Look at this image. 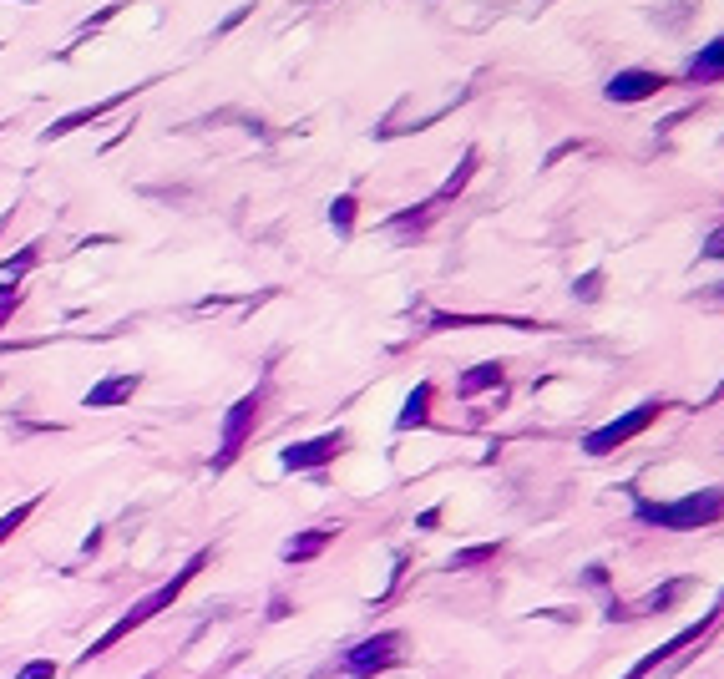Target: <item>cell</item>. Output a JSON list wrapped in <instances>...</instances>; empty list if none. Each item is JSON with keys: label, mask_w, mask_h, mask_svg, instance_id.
Returning <instances> with one entry per match:
<instances>
[{"label": "cell", "mask_w": 724, "mask_h": 679, "mask_svg": "<svg viewBox=\"0 0 724 679\" xmlns=\"http://www.w3.org/2000/svg\"><path fill=\"white\" fill-rule=\"evenodd\" d=\"M502 553V543H481V548H466V553H456L451 563H446V573H466V568H481V563H492Z\"/></svg>", "instance_id": "19"}, {"label": "cell", "mask_w": 724, "mask_h": 679, "mask_svg": "<svg viewBox=\"0 0 724 679\" xmlns=\"http://www.w3.org/2000/svg\"><path fill=\"white\" fill-rule=\"evenodd\" d=\"M704 259H724V223H719V229H709V239H704Z\"/></svg>", "instance_id": "21"}, {"label": "cell", "mask_w": 724, "mask_h": 679, "mask_svg": "<svg viewBox=\"0 0 724 679\" xmlns=\"http://www.w3.org/2000/svg\"><path fill=\"white\" fill-rule=\"evenodd\" d=\"M709 624H714V619H699V624H689V629H679V634H674V639H669V644H659V649H654V654H649V659H643V664H633V669H628V674H623V679H643V674H649V669H654V664H664V659H669V654H679V649H689V644H699V634H704V629H709Z\"/></svg>", "instance_id": "11"}, {"label": "cell", "mask_w": 724, "mask_h": 679, "mask_svg": "<svg viewBox=\"0 0 724 679\" xmlns=\"http://www.w3.org/2000/svg\"><path fill=\"white\" fill-rule=\"evenodd\" d=\"M633 517L643 527H664V533H699V527H714L724 522V487H704V492H689L679 502H649L638 497L633 502Z\"/></svg>", "instance_id": "2"}, {"label": "cell", "mask_w": 724, "mask_h": 679, "mask_svg": "<svg viewBox=\"0 0 724 679\" xmlns=\"http://www.w3.org/2000/svg\"><path fill=\"white\" fill-rule=\"evenodd\" d=\"M355 208H360V198H355V193H340V198L330 203V223H335V234H340V239H350V234H355Z\"/></svg>", "instance_id": "18"}, {"label": "cell", "mask_w": 724, "mask_h": 679, "mask_svg": "<svg viewBox=\"0 0 724 679\" xmlns=\"http://www.w3.org/2000/svg\"><path fill=\"white\" fill-rule=\"evenodd\" d=\"M507 381V365L502 360H481V365H471L461 381H456V391L461 396H476V391H492V386H502Z\"/></svg>", "instance_id": "15"}, {"label": "cell", "mask_w": 724, "mask_h": 679, "mask_svg": "<svg viewBox=\"0 0 724 679\" xmlns=\"http://www.w3.org/2000/svg\"><path fill=\"white\" fill-rule=\"evenodd\" d=\"M664 87H669V77H664V71H643V66H628V71H613V77H608L603 97H608V102H623V107H633V102H649V97H659Z\"/></svg>", "instance_id": "7"}, {"label": "cell", "mask_w": 724, "mask_h": 679, "mask_svg": "<svg viewBox=\"0 0 724 679\" xmlns=\"http://www.w3.org/2000/svg\"><path fill=\"white\" fill-rule=\"evenodd\" d=\"M11 679H61V664L56 659H26Z\"/></svg>", "instance_id": "20"}, {"label": "cell", "mask_w": 724, "mask_h": 679, "mask_svg": "<svg viewBox=\"0 0 724 679\" xmlns=\"http://www.w3.org/2000/svg\"><path fill=\"white\" fill-rule=\"evenodd\" d=\"M264 396H269V386H259V391H249V396H238V401L223 411L213 472H228L238 457H244V446H249V436L259 431V416H264Z\"/></svg>", "instance_id": "3"}, {"label": "cell", "mask_w": 724, "mask_h": 679, "mask_svg": "<svg viewBox=\"0 0 724 679\" xmlns=\"http://www.w3.org/2000/svg\"><path fill=\"white\" fill-rule=\"evenodd\" d=\"M395 664H406V634H400V629H380V634H370V639H360V644L345 649L340 679H375V674H385Z\"/></svg>", "instance_id": "4"}, {"label": "cell", "mask_w": 724, "mask_h": 679, "mask_svg": "<svg viewBox=\"0 0 724 679\" xmlns=\"http://www.w3.org/2000/svg\"><path fill=\"white\" fill-rule=\"evenodd\" d=\"M709 294H714V299H724V284H714V289H709Z\"/></svg>", "instance_id": "25"}, {"label": "cell", "mask_w": 724, "mask_h": 679, "mask_svg": "<svg viewBox=\"0 0 724 679\" xmlns=\"http://www.w3.org/2000/svg\"><path fill=\"white\" fill-rule=\"evenodd\" d=\"M345 446H350L345 431H319L309 441H289L279 451V467L284 472H319V467H330L335 457H345Z\"/></svg>", "instance_id": "6"}, {"label": "cell", "mask_w": 724, "mask_h": 679, "mask_svg": "<svg viewBox=\"0 0 724 679\" xmlns=\"http://www.w3.org/2000/svg\"><path fill=\"white\" fill-rule=\"evenodd\" d=\"M719 396H724V381H719V386H714V396H709V401H719Z\"/></svg>", "instance_id": "26"}, {"label": "cell", "mask_w": 724, "mask_h": 679, "mask_svg": "<svg viewBox=\"0 0 724 679\" xmlns=\"http://www.w3.org/2000/svg\"><path fill=\"white\" fill-rule=\"evenodd\" d=\"M431 401H436V386H431V381H421V386L406 396V406H400V416H395V431H416V426H431Z\"/></svg>", "instance_id": "12"}, {"label": "cell", "mask_w": 724, "mask_h": 679, "mask_svg": "<svg viewBox=\"0 0 724 679\" xmlns=\"http://www.w3.org/2000/svg\"><path fill=\"white\" fill-rule=\"evenodd\" d=\"M598 284H603V274H583V279L573 284V294H578V299H598Z\"/></svg>", "instance_id": "22"}, {"label": "cell", "mask_w": 724, "mask_h": 679, "mask_svg": "<svg viewBox=\"0 0 724 679\" xmlns=\"http://www.w3.org/2000/svg\"><path fill=\"white\" fill-rule=\"evenodd\" d=\"M208 563H213V548H198V553H193V558H188V563H183V568H178V573H173L168 583H157V588H152L147 598H137V603H132V609H127V614H122V619H117V624H112L107 634H97V639L87 644L82 664L102 659V654H107L112 644H122V639H127V634H137V629H147V624H152L157 614H163V609H173V603H178V598H183V593L193 588V578H198V573H203Z\"/></svg>", "instance_id": "1"}, {"label": "cell", "mask_w": 724, "mask_h": 679, "mask_svg": "<svg viewBox=\"0 0 724 679\" xmlns=\"http://www.w3.org/2000/svg\"><path fill=\"white\" fill-rule=\"evenodd\" d=\"M21 299H26V294H21V289H16V294H11V299H0V330H6V325H11V315H16V310H21Z\"/></svg>", "instance_id": "23"}, {"label": "cell", "mask_w": 724, "mask_h": 679, "mask_svg": "<svg viewBox=\"0 0 724 679\" xmlns=\"http://www.w3.org/2000/svg\"><path fill=\"white\" fill-rule=\"evenodd\" d=\"M36 507H41V497H26V502H16L6 517H0V548H6V543L21 533V527L31 522V512H36Z\"/></svg>", "instance_id": "17"}, {"label": "cell", "mask_w": 724, "mask_h": 679, "mask_svg": "<svg viewBox=\"0 0 724 679\" xmlns=\"http://www.w3.org/2000/svg\"><path fill=\"white\" fill-rule=\"evenodd\" d=\"M664 411H669L664 401H643V406H633V411L603 421L598 431H588V436H583V451H588V457H608V451H618V446H628L633 436H643Z\"/></svg>", "instance_id": "5"}, {"label": "cell", "mask_w": 724, "mask_h": 679, "mask_svg": "<svg viewBox=\"0 0 724 679\" xmlns=\"http://www.w3.org/2000/svg\"><path fill=\"white\" fill-rule=\"evenodd\" d=\"M335 538H340V527H304V533H294V538L279 548V558H284V563H314Z\"/></svg>", "instance_id": "10"}, {"label": "cell", "mask_w": 724, "mask_h": 679, "mask_svg": "<svg viewBox=\"0 0 724 679\" xmlns=\"http://www.w3.org/2000/svg\"><path fill=\"white\" fill-rule=\"evenodd\" d=\"M279 619H289V598H284V593L269 598V624H279Z\"/></svg>", "instance_id": "24"}, {"label": "cell", "mask_w": 724, "mask_h": 679, "mask_svg": "<svg viewBox=\"0 0 724 679\" xmlns=\"http://www.w3.org/2000/svg\"><path fill=\"white\" fill-rule=\"evenodd\" d=\"M684 82H689V87H714V82H724V36L704 41V46L684 61Z\"/></svg>", "instance_id": "9"}, {"label": "cell", "mask_w": 724, "mask_h": 679, "mask_svg": "<svg viewBox=\"0 0 724 679\" xmlns=\"http://www.w3.org/2000/svg\"><path fill=\"white\" fill-rule=\"evenodd\" d=\"M471 173H476V147H466V153H461V168H456V173H451V178L436 188V198H431V203H436V208H441V203H451V198H456V193L471 183Z\"/></svg>", "instance_id": "16"}, {"label": "cell", "mask_w": 724, "mask_h": 679, "mask_svg": "<svg viewBox=\"0 0 724 679\" xmlns=\"http://www.w3.org/2000/svg\"><path fill=\"white\" fill-rule=\"evenodd\" d=\"M436 213H441V208L426 198V203H416V208H406V213H395V218L385 223V234H395V239H421V234L431 229Z\"/></svg>", "instance_id": "13"}, {"label": "cell", "mask_w": 724, "mask_h": 679, "mask_svg": "<svg viewBox=\"0 0 724 679\" xmlns=\"http://www.w3.org/2000/svg\"><path fill=\"white\" fill-rule=\"evenodd\" d=\"M36 259H41V244H26L16 259H0V299H11V294H16V284L36 269Z\"/></svg>", "instance_id": "14"}, {"label": "cell", "mask_w": 724, "mask_h": 679, "mask_svg": "<svg viewBox=\"0 0 724 679\" xmlns=\"http://www.w3.org/2000/svg\"><path fill=\"white\" fill-rule=\"evenodd\" d=\"M137 391H142V375H137V370H117V375L97 381V386L82 396V406H87V411H117V406H127Z\"/></svg>", "instance_id": "8"}]
</instances>
